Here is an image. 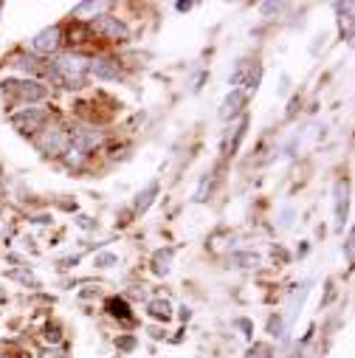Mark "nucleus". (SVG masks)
Segmentation results:
<instances>
[{
  "mask_svg": "<svg viewBox=\"0 0 355 358\" xmlns=\"http://www.w3.org/2000/svg\"><path fill=\"white\" fill-rule=\"evenodd\" d=\"M91 71H94L96 76H105V79H113V76H119V68H116L110 59H96V62L91 65Z\"/></svg>",
  "mask_w": 355,
  "mask_h": 358,
  "instance_id": "8",
  "label": "nucleus"
},
{
  "mask_svg": "<svg viewBox=\"0 0 355 358\" xmlns=\"http://www.w3.org/2000/svg\"><path fill=\"white\" fill-rule=\"evenodd\" d=\"M108 310H110V316H116V319H122V322H130V319H133L124 299H108Z\"/></svg>",
  "mask_w": 355,
  "mask_h": 358,
  "instance_id": "9",
  "label": "nucleus"
},
{
  "mask_svg": "<svg viewBox=\"0 0 355 358\" xmlns=\"http://www.w3.org/2000/svg\"><path fill=\"white\" fill-rule=\"evenodd\" d=\"M6 91L20 96V99H29V102H37V99L45 96V91L37 82H6Z\"/></svg>",
  "mask_w": 355,
  "mask_h": 358,
  "instance_id": "4",
  "label": "nucleus"
},
{
  "mask_svg": "<svg viewBox=\"0 0 355 358\" xmlns=\"http://www.w3.org/2000/svg\"><path fill=\"white\" fill-rule=\"evenodd\" d=\"M155 192H158V187L152 184V187H150V189H147V192H144V195L138 198V203H136V206H138V212H144V209H147V206L152 203V195H155Z\"/></svg>",
  "mask_w": 355,
  "mask_h": 358,
  "instance_id": "13",
  "label": "nucleus"
},
{
  "mask_svg": "<svg viewBox=\"0 0 355 358\" xmlns=\"http://www.w3.org/2000/svg\"><path fill=\"white\" fill-rule=\"evenodd\" d=\"M43 358H59V352H48V355H43Z\"/></svg>",
  "mask_w": 355,
  "mask_h": 358,
  "instance_id": "16",
  "label": "nucleus"
},
{
  "mask_svg": "<svg viewBox=\"0 0 355 358\" xmlns=\"http://www.w3.org/2000/svg\"><path fill=\"white\" fill-rule=\"evenodd\" d=\"M105 9H108L105 3H85V6L76 9V17H82V15H94V12L99 15V12H105Z\"/></svg>",
  "mask_w": 355,
  "mask_h": 358,
  "instance_id": "12",
  "label": "nucleus"
},
{
  "mask_svg": "<svg viewBox=\"0 0 355 358\" xmlns=\"http://www.w3.org/2000/svg\"><path fill=\"white\" fill-rule=\"evenodd\" d=\"M87 71H91V62H87L85 57H79V54H65L54 62V73L62 76L68 85H79Z\"/></svg>",
  "mask_w": 355,
  "mask_h": 358,
  "instance_id": "1",
  "label": "nucleus"
},
{
  "mask_svg": "<svg viewBox=\"0 0 355 358\" xmlns=\"http://www.w3.org/2000/svg\"><path fill=\"white\" fill-rule=\"evenodd\" d=\"M15 65H17V68H23V71H29V73H37V71L43 68L34 57H17V59H15Z\"/></svg>",
  "mask_w": 355,
  "mask_h": 358,
  "instance_id": "11",
  "label": "nucleus"
},
{
  "mask_svg": "<svg viewBox=\"0 0 355 358\" xmlns=\"http://www.w3.org/2000/svg\"><path fill=\"white\" fill-rule=\"evenodd\" d=\"M150 310H152V316H158V319H161V316L169 319V305H166V302H152Z\"/></svg>",
  "mask_w": 355,
  "mask_h": 358,
  "instance_id": "14",
  "label": "nucleus"
},
{
  "mask_svg": "<svg viewBox=\"0 0 355 358\" xmlns=\"http://www.w3.org/2000/svg\"><path fill=\"white\" fill-rule=\"evenodd\" d=\"M96 262H99V265H102V268H108V265H110V262H116V257H110V254H108V257H99V259H96Z\"/></svg>",
  "mask_w": 355,
  "mask_h": 358,
  "instance_id": "15",
  "label": "nucleus"
},
{
  "mask_svg": "<svg viewBox=\"0 0 355 358\" xmlns=\"http://www.w3.org/2000/svg\"><path fill=\"white\" fill-rule=\"evenodd\" d=\"M0 358H3V355H0Z\"/></svg>",
  "mask_w": 355,
  "mask_h": 358,
  "instance_id": "17",
  "label": "nucleus"
},
{
  "mask_svg": "<svg viewBox=\"0 0 355 358\" xmlns=\"http://www.w3.org/2000/svg\"><path fill=\"white\" fill-rule=\"evenodd\" d=\"M40 150H45L48 155H59L68 152V136L62 130H45V136H40Z\"/></svg>",
  "mask_w": 355,
  "mask_h": 358,
  "instance_id": "3",
  "label": "nucleus"
},
{
  "mask_svg": "<svg viewBox=\"0 0 355 358\" xmlns=\"http://www.w3.org/2000/svg\"><path fill=\"white\" fill-rule=\"evenodd\" d=\"M242 94L240 91H234L231 96H226V102H223V108H220V116L223 119H231V116H237V110H240V105H242Z\"/></svg>",
  "mask_w": 355,
  "mask_h": 358,
  "instance_id": "7",
  "label": "nucleus"
},
{
  "mask_svg": "<svg viewBox=\"0 0 355 358\" xmlns=\"http://www.w3.org/2000/svg\"><path fill=\"white\" fill-rule=\"evenodd\" d=\"M45 119H48V116H45L43 110H37V108H29V110L17 113V116L12 119V124H15L17 130H23V133H34V130H43Z\"/></svg>",
  "mask_w": 355,
  "mask_h": 358,
  "instance_id": "2",
  "label": "nucleus"
},
{
  "mask_svg": "<svg viewBox=\"0 0 355 358\" xmlns=\"http://www.w3.org/2000/svg\"><path fill=\"white\" fill-rule=\"evenodd\" d=\"M57 48H59V29H45V31L37 34V40H34V51H40V54H51V51H57Z\"/></svg>",
  "mask_w": 355,
  "mask_h": 358,
  "instance_id": "5",
  "label": "nucleus"
},
{
  "mask_svg": "<svg viewBox=\"0 0 355 358\" xmlns=\"http://www.w3.org/2000/svg\"><path fill=\"white\" fill-rule=\"evenodd\" d=\"M76 141H79V147H96V144L102 141V136H99L96 130H91V127H82V130L76 133Z\"/></svg>",
  "mask_w": 355,
  "mask_h": 358,
  "instance_id": "10",
  "label": "nucleus"
},
{
  "mask_svg": "<svg viewBox=\"0 0 355 358\" xmlns=\"http://www.w3.org/2000/svg\"><path fill=\"white\" fill-rule=\"evenodd\" d=\"M94 29H96V31H102V34H108V37H113V40L127 37V29H124L116 17H99V20L94 23Z\"/></svg>",
  "mask_w": 355,
  "mask_h": 358,
  "instance_id": "6",
  "label": "nucleus"
}]
</instances>
